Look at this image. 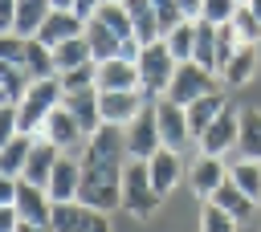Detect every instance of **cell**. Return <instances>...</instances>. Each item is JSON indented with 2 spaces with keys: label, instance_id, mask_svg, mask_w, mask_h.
<instances>
[{
  "label": "cell",
  "instance_id": "cell-45",
  "mask_svg": "<svg viewBox=\"0 0 261 232\" xmlns=\"http://www.w3.org/2000/svg\"><path fill=\"white\" fill-rule=\"evenodd\" d=\"M20 228V212L16 208H0V232H16Z\"/></svg>",
  "mask_w": 261,
  "mask_h": 232
},
{
  "label": "cell",
  "instance_id": "cell-1",
  "mask_svg": "<svg viewBox=\"0 0 261 232\" xmlns=\"http://www.w3.org/2000/svg\"><path fill=\"white\" fill-rule=\"evenodd\" d=\"M77 204H86L90 212H122V167L110 163H82V187H77Z\"/></svg>",
  "mask_w": 261,
  "mask_h": 232
},
{
  "label": "cell",
  "instance_id": "cell-21",
  "mask_svg": "<svg viewBox=\"0 0 261 232\" xmlns=\"http://www.w3.org/2000/svg\"><path fill=\"white\" fill-rule=\"evenodd\" d=\"M212 204H216V208H224V212H228L232 220H241V224H245V220H253V216H257V208H261V204H253V199H249L232 179H224V183L216 187Z\"/></svg>",
  "mask_w": 261,
  "mask_h": 232
},
{
  "label": "cell",
  "instance_id": "cell-7",
  "mask_svg": "<svg viewBox=\"0 0 261 232\" xmlns=\"http://www.w3.org/2000/svg\"><path fill=\"white\" fill-rule=\"evenodd\" d=\"M237 138H241V110L228 102L212 118V126L196 138V147H200V155H220L224 159V151H237Z\"/></svg>",
  "mask_w": 261,
  "mask_h": 232
},
{
  "label": "cell",
  "instance_id": "cell-52",
  "mask_svg": "<svg viewBox=\"0 0 261 232\" xmlns=\"http://www.w3.org/2000/svg\"><path fill=\"white\" fill-rule=\"evenodd\" d=\"M241 4H245V0H241Z\"/></svg>",
  "mask_w": 261,
  "mask_h": 232
},
{
  "label": "cell",
  "instance_id": "cell-35",
  "mask_svg": "<svg viewBox=\"0 0 261 232\" xmlns=\"http://www.w3.org/2000/svg\"><path fill=\"white\" fill-rule=\"evenodd\" d=\"M24 69L33 73V81H37V77H57V69H53V49H49V45H41L37 37H29V49H24Z\"/></svg>",
  "mask_w": 261,
  "mask_h": 232
},
{
  "label": "cell",
  "instance_id": "cell-50",
  "mask_svg": "<svg viewBox=\"0 0 261 232\" xmlns=\"http://www.w3.org/2000/svg\"><path fill=\"white\" fill-rule=\"evenodd\" d=\"M245 8H249V12L257 16V20H261V0H245Z\"/></svg>",
  "mask_w": 261,
  "mask_h": 232
},
{
  "label": "cell",
  "instance_id": "cell-41",
  "mask_svg": "<svg viewBox=\"0 0 261 232\" xmlns=\"http://www.w3.org/2000/svg\"><path fill=\"white\" fill-rule=\"evenodd\" d=\"M20 134V114H16V102H4L0 106V147L12 142Z\"/></svg>",
  "mask_w": 261,
  "mask_h": 232
},
{
  "label": "cell",
  "instance_id": "cell-12",
  "mask_svg": "<svg viewBox=\"0 0 261 232\" xmlns=\"http://www.w3.org/2000/svg\"><path fill=\"white\" fill-rule=\"evenodd\" d=\"M224 179H228V167H224L220 155H196L188 163V187H192L196 199H212Z\"/></svg>",
  "mask_w": 261,
  "mask_h": 232
},
{
  "label": "cell",
  "instance_id": "cell-26",
  "mask_svg": "<svg viewBox=\"0 0 261 232\" xmlns=\"http://www.w3.org/2000/svg\"><path fill=\"white\" fill-rule=\"evenodd\" d=\"M237 151H241V159H257V163H261V110H257V106H245V110H241Z\"/></svg>",
  "mask_w": 261,
  "mask_h": 232
},
{
  "label": "cell",
  "instance_id": "cell-28",
  "mask_svg": "<svg viewBox=\"0 0 261 232\" xmlns=\"http://www.w3.org/2000/svg\"><path fill=\"white\" fill-rule=\"evenodd\" d=\"M122 4H126V12H130L135 37H139L143 45L159 41V20H155V8H151V0H122Z\"/></svg>",
  "mask_w": 261,
  "mask_h": 232
},
{
  "label": "cell",
  "instance_id": "cell-44",
  "mask_svg": "<svg viewBox=\"0 0 261 232\" xmlns=\"http://www.w3.org/2000/svg\"><path fill=\"white\" fill-rule=\"evenodd\" d=\"M16 24V0H0V33H12Z\"/></svg>",
  "mask_w": 261,
  "mask_h": 232
},
{
  "label": "cell",
  "instance_id": "cell-16",
  "mask_svg": "<svg viewBox=\"0 0 261 232\" xmlns=\"http://www.w3.org/2000/svg\"><path fill=\"white\" fill-rule=\"evenodd\" d=\"M12 208H16L20 220H29V224H49V216H53V199H49V191L37 187V183H29V179H20V187H16V204H12Z\"/></svg>",
  "mask_w": 261,
  "mask_h": 232
},
{
  "label": "cell",
  "instance_id": "cell-3",
  "mask_svg": "<svg viewBox=\"0 0 261 232\" xmlns=\"http://www.w3.org/2000/svg\"><path fill=\"white\" fill-rule=\"evenodd\" d=\"M163 195L151 187V175H147V159H126L122 167V212L135 216V220H151L159 212Z\"/></svg>",
  "mask_w": 261,
  "mask_h": 232
},
{
  "label": "cell",
  "instance_id": "cell-40",
  "mask_svg": "<svg viewBox=\"0 0 261 232\" xmlns=\"http://www.w3.org/2000/svg\"><path fill=\"white\" fill-rule=\"evenodd\" d=\"M237 8H241V0H204L200 20H208V24H228V20L237 16Z\"/></svg>",
  "mask_w": 261,
  "mask_h": 232
},
{
  "label": "cell",
  "instance_id": "cell-38",
  "mask_svg": "<svg viewBox=\"0 0 261 232\" xmlns=\"http://www.w3.org/2000/svg\"><path fill=\"white\" fill-rule=\"evenodd\" d=\"M232 28H237V37H241V45H261V20L241 4L237 8V16H232Z\"/></svg>",
  "mask_w": 261,
  "mask_h": 232
},
{
  "label": "cell",
  "instance_id": "cell-2",
  "mask_svg": "<svg viewBox=\"0 0 261 232\" xmlns=\"http://www.w3.org/2000/svg\"><path fill=\"white\" fill-rule=\"evenodd\" d=\"M61 98H65V90H61V81H57V77H37V81L24 90V98L16 102V114H20V134H41L45 118L61 106Z\"/></svg>",
  "mask_w": 261,
  "mask_h": 232
},
{
  "label": "cell",
  "instance_id": "cell-46",
  "mask_svg": "<svg viewBox=\"0 0 261 232\" xmlns=\"http://www.w3.org/2000/svg\"><path fill=\"white\" fill-rule=\"evenodd\" d=\"M175 4H179V12L188 20H200V12H204V0H175Z\"/></svg>",
  "mask_w": 261,
  "mask_h": 232
},
{
  "label": "cell",
  "instance_id": "cell-30",
  "mask_svg": "<svg viewBox=\"0 0 261 232\" xmlns=\"http://www.w3.org/2000/svg\"><path fill=\"white\" fill-rule=\"evenodd\" d=\"M86 61H94V53H90V45H86V33L73 37V41H61V45L53 49V69H57V73L77 69V65H86Z\"/></svg>",
  "mask_w": 261,
  "mask_h": 232
},
{
  "label": "cell",
  "instance_id": "cell-15",
  "mask_svg": "<svg viewBox=\"0 0 261 232\" xmlns=\"http://www.w3.org/2000/svg\"><path fill=\"white\" fill-rule=\"evenodd\" d=\"M86 33V20L77 16V12H65V8H53L49 12V20L41 24V33H37V41L41 45H49V49H57L61 41H73V37H82Z\"/></svg>",
  "mask_w": 261,
  "mask_h": 232
},
{
  "label": "cell",
  "instance_id": "cell-33",
  "mask_svg": "<svg viewBox=\"0 0 261 232\" xmlns=\"http://www.w3.org/2000/svg\"><path fill=\"white\" fill-rule=\"evenodd\" d=\"M192 61L216 73V24L196 20V49H192Z\"/></svg>",
  "mask_w": 261,
  "mask_h": 232
},
{
  "label": "cell",
  "instance_id": "cell-39",
  "mask_svg": "<svg viewBox=\"0 0 261 232\" xmlns=\"http://www.w3.org/2000/svg\"><path fill=\"white\" fill-rule=\"evenodd\" d=\"M151 8H155V20H159V37H167L175 24H184L188 16L179 12V4L175 0H151Z\"/></svg>",
  "mask_w": 261,
  "mask_h": 232
},
{
  "label": "cell",
  "instance_id": "cell-13",
  "mask_svg": "<svg viewBox=\"0 0 261 232\" xmlns=\"http://www.w3.org/2000/svg\"><path fill=\"white\" fill-rule=\"evenodd\" d=\"M77 187H82V155H61L53 175H49V183H45V191H49L53 204H73Z\"/></svg>",
  "mask_w": 261,
  "mask_h": 232
},
{
  "label": "cell",
  "instance_id": "cell-36",
  "mask_svg": "<svg viewBox=\"0 0 261 232\" xmlns=\"http://www.w3.org/2000/svg\"><path fill=\"white\" fill-rule=\"evenodd\" d=\"M57 81H61L65 94L98 90V61H86V65H77V69H65V73H57Z\"/></svg>",
  "mask_w": 261,
  "mask_h": 232
},
{
  "label": "cell",
  "instance_id": "cell-31",
  "mask_svg": "<svg viewBox=\"0 0 261 232\" xmlns=\"http://www.w3.org/2000/svg\"><path fill=\"white\" fill-rule=\"evenodd\" d=\"M228 179H232L253 204H261V163H257V159H237V163L228 167Z\"/></svg>",
  "mask_w": 261,
  "mask_h": 232
},
{
  "label": "cell",
  "instance_id": "cell-4",
  "mask_svg": "<svg viewBox=\"0 0 261 232\" xmlns=\"http://www.w3.org/2000/svg\"><path fill=\"white\" fill-rule=\"evenodd\" d=\"M135 65H139V85H143L147 98H163L167 85H171V77H175V69H179V61L167 53L163 37L151 41V45H143V53H139Z\"/></svg>",
  "mask_w": 261,
  "mask_h": 232
},
{
  "label": "cell",
  "instance_id": "cell-18",
  "mask_svg": "<svg viewBox=\"0 0 261 232\" xmlns=\"http://www.w3.org/2000/svg\"><path fill=\"white\" fill-rule=\"evenodd\" d=\"M98 90H143L139 85V65L126 57L98 61Z\"/></svg>",
  "mask_w": 261,
  "mask_h": 232
},
{
  "label": "cell",
  "instance_id": "cell-49",
  "mask_svg": "<svg viewBox=\"0 0 261 232\" xmlns=\"http://www.w3.org/2000/svg\"><path fill=\"white\" fill-rule=\"evenodd\" d=\"M49 4H53V8H65V12H73V4H77V0H49Z\"/></svg>",
  "mask_w": 261,
  "mask_h": 232
},
{
  "label": "cell",
  "instance_id": "cell-23",
  "mask_svg": "<svg viewBox=\"0 0 261 232\" xmlns=\"http://www.w3.org/2000/svg\"><path fill=\"white\" fill-rule=\"evenodd\" d=\"M90 220H94V212L73 199V204H53L49 228H53V232H90Z\"/></svg>",
  "mask_w": 261,
  "mask_h": 232
},
{
  "label": "cell",
  "instance_id": "cell-27",
  "mask_svg": "<svg viewBox=\"0 0 261 232\" xmlns=\"http://www.w3.org/2000/svg\"><path fill=\"white\" fill-rule=\"evenodd\" d=\"M33 138L37 134H16L12 142H4L0 147V171L4 175H24V163H29V151H33Z\"/></svg>",
  "mask_w": 261,
  "mask_h": 232
},
{
  "label": "cell",
  "instance_id": "cell-9",
  "mask_svg": "<svg viewBox=\"0 0 261 232\" xmlns=\"http://www.w3.org/2000/svg\"><path fill=\"white\" fill-rule=\"evenodd\" d=\"M41 138H49L61 155H82V147H86V130H82V122L65 110V106H57L49 118H45V126H41Z\"/></svg>",
  "mask_w": 261,
  "mask_h": 232
},
{
  "label": "cell",
  "instance_id": "cell-43",
  "mask_svg": "<svg viewBox=\"0 0 261 232\" xmlns=\"http://www.w3.org/2000/svg\"><path fill=\"white\" fill-rule=\"evenodd\" d=\"M16 187H20V179L0 171V208H12L16 204Z\"/></svg>",
  "mask_w": 261,
  "mask_h": 232
},
{
  "label": "cell",
  "instance_id": "cell-14",
  "mask_svg": "<svg viewBox=\"0 0 261 232\" xmlns=\"http://www.w3.org/2000/svg\"><path fill=\"white\" fill-rule=\"evenodd\" d=\"M147 175H151V187L167 199V191L188 175V167H184V159H179V151H171V147H159L151 159H147Z\"/></svg>",
  "mask_w": 261,
  "mask_h": 232
},
{
  "label": "cell",
  "instance_id": "cell-32",
  "mask_svg": "<svg viewBox=\"0 0 261 232\" xmlns=\"http://www.w3.org/2000/svg\"><path fill=\"white\" fill-rule=\"evenodd\" d=\"M29 85H33V73H29L24 65H16V61H0V90H4L8 102H20Z\"/></svg>",
  "mask_w": 261,
  "mask_h": 232
},
{
  "label": "cell",
  "instance_id": "cell-34",
  "mask_svg": "<svg viewBox=\"0 0 261 232\" xmlns=\"http://www.w3.org/2000/svg\"><path fill=\"white\" fill-rule=\"evenodd\" d=\"M163 45H167V53H171L175 61H192V49H196V20L175 24V28L163 37Z\"/></svg>",
  "mask_w": 261,
  "mask_h": 232
},
{
  "label": "cell",
  "instance_id": "cell-22",
  "mask_svg": "<svg viewBox=\"0 0 261 232\" xmlns=\"http://www.w3.org/2000/svg\"><path fill=\"white\" fill-rule=\"evenodd\" d=\"M49 12H53V4L49 0H16V24H12V33L16 37H37L41 33V24L49 20Z\"/></svg>",
  "mask_w": 261,
  "mask_h": 232
},
{
  "label": "cell",
  "instance_id": "cell-25",
  "mask_svg": "<svg viewBox=\"0 0 261 232\" xmlns=\"http://www.w3.org/2000/svg\"><path fill=\"white\" fill-rule=\"evenodd\" d=\"M253 73H257V45H241V49L228 57L220 81H224V85H249Z\"/></svg>",
  "mask_w": 261,
  "mask_h": 232
},
{
  "label": "cell",
  "instance_id": "cell-10",
  "mask_svg": "<svg viewBox=\"0 0 261 232\" xmlns=\"http://www.w3.org/2000/svg\"><path fill=\"white\" fill-rule=\"evenodd\" d=\"M159 147H163V134H159V118H155V98H151L139 110V118H130V126H126V151H130V159H151Z\"/></svg>",
  "mask_w": 261,
  "mask_h": 232
},
{
  "label": "cell",
  "instance_id": "cell-5",
  "mask_svg": "<svg viewBox=\"0 0 261 232\" xmlns=\"http://www.w3.org/2000/svg\"><path fill=\"white\" fill-rule=\"evenodd\" d=\"M216 81H220V77H216L212 69H204V65H196V61H179V69H175V77H171V85H167L163 98H171V102H179V106H192L196 98L220 90Z\"/></svg>",
  "mask_w": 261,
  "mask_h": 232
},
{
  "label": "cell",
  "instance_id": "cell-17",
  "mask_svg": "<svg viewBox=\"0 0 261 232\" xmlns=\"http://www.w3.org/2000/svg\"><path fill=\"white\" fill-rule=\"evenodd\" d=\"M57 159H61V151L49 142V138H33V151H29V163H24V175L20 179H29V183H37V187H45L49 183V175H53V167H57Z\"/></svg>",
  "mask_w": 261,
  "mask_h": 232
},
{
  "label": "cell",
  "instance_id": "cell-47",
  "mask_svg": "<svg viewBox=\"0 0 261 232\" xmlns=\"http://www.w3.org/2000/svg\"><path fill=\"white\" fill-rule=\"evenodd\" d=\"M90 232H110V216H106V212H94V220H90Z\"/></svg>",
  "mask_w": 261,
  "mask_h": 232
},
{
  "label": "cell",
  "instance_id": "cell-8",
  "mask_svg": "<svg viewBox=\"0 0 261 232\" xmlns=\"http://www.w3.org/2000/svg\"><path fill=\"white\" fill-rule=\"evenodd\" d=\"M151 98L143 90H98V114L106 126H130V118H139V110Z\"/></svg>",
  "mask_w": 261,
  "mask_h": 232
},
{
  "label": "cell",
  "instance_id": "cell-51",
  "mask_svg": "<svg viewBox=\"0 0 261 232\" xmlns=\"http://www.w3.org/2000/svg\"><path fill=\"white\" fill-rule=\"evenodd\" d=\"M4 102H8V98H4V90H0V106H4Z\"/></svg>",
  "mask_w": 261,
  "mask_h": 232
},
{
  "label": "cell",
  "instance_id": "cell-19",
  "mask_svg": "<svg viewBox=\"0 0 261 232\" xmlns=\"http://www.w3.org/2000/svg\"><path fill=\"white\" fill-rule=\"evenodd\" d=\"M224 106H228V94H224V85H220V90H212V94H204V98H196L192 106H184V110H188V126H192V138H200V134L212 126V118H216Z\"/></svg>",
  "mask_w": 261,
  "mask_h": 232
},
{
  "label": "cell",
  "instance_id": "cell-24",
  "mask_svg": "<svg viewBox=\"0 0 261 232\" xmlns=\"http://www.w3.org/2000/svg\"><path fill=\"white\" fill-rule=\"evenodd\" d=\"M86 45H90V53H94V61H110V57H118L122 53V41L98 20V16H90L86 20Z\"/></svg>",
  "mask_w": 261,
  "mask_h": 232
},
{
  "label": "cell",
  "instance_id": "cell-48",
  "mask_svg": "<svg viewBox=\"0 0 261 232\" xmlns=\"http://www.w3.org/2000/svg\"><path fill=\"white\" fill-rule=\"evenodd\" d=\"M16 232H53V228H49V224H29V220H20Z\"/></svg>",
  "mask_w": 261,
  "mask_h": 232
},
{
  "label": "cell",
  "instance_id": "cell-6",
  "mask_svg": "<svg viewBox=\"0 0 261 232\" xmlns=\"http://www.w3.org/2000/svg\"><path fill=\"white\" fill-rule=\"evenodd\" d=\"M130 151H126V126H98L86 147H82V163H110V167H126Z\"/></svg>",
  "mask_w": 261,
  "mask_h": 232
},
{
  "label": "cell",
  "instance_id": "cell-37",
  "mask_svg": "<svg viewBox=\"0 0 261 232\" xmlns=\"http://www.w3.org/2000/svg\"><path fill=\"white\" fill-rule=\"evenodd\" d=\"M241 228V220H232L224 208H216L212 199H204V208H200V232H237Z\"/></svg>",
  "mask_w": 261,
  "mask_h": 232
},
{
  "label": "cell",
  "instance_id": "cell-11",
  "mask_svg": "<svg viewBox=\"0 0 261 232\" xmlns=\"http://www.w3.org/2000/svg\"><path fill=\"white\" fill-rule=\"evenodd\" d=\"M155 118H159V134H163V147L171 151H184L192 138V126H188V110L171 98H155Z\"/></svg>",
  "mask_w": 261,
  "mask_h": 232
},
{
  "label": "cell",
  "instance_id": "cell-20",
  "mask_svg": "<svg viewBox=\"0 0 261 232\" xmlns=\"http://www.w3.org/2000/svg\"><path fill=\"white\" fill-rule=\"evenodd\" d=\"M61 106L82 122V130L86 134H94L98 126H102V114H98V90H77V94H65L61 98Z\"/></svg>",
  "mask_w": 261,
  "mask_h": 232
},
{
  "label": "cell",
  "instance_id": "cell-42",
  "mask_svg": "<svg viewBox=\"0 0 261 232\" xmlns=\"http://www.w3.org/2000/svg\"><path fill=\"white\" fill-rule=\"evenodd\" d=\"M24 49H29L24 37H16V33H0V61H16V65H24Z\"/></svg>",
  "mask_w": 261,
  "mask_h": 232
},
{
  "label": "cell",
  "instance_id": "cell-29",
  "mask_svg": "<svg viewBox=\"0 0 261 232\" xmlns=\"http://www.w3.org/2000/svg\"><path fill=\"white\" fill-rule=\"evenodd\" d=\"M118 41H130L135 37V24H130V12H126V4L122 0H106V4H98V12H94Z\"/></svg>",
  "mask_w": 261,
  "mask_h": 232
}]
</instances>
